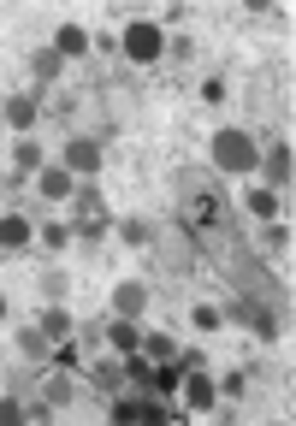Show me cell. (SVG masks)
Wrapping results in <instances>:
<instances>
[{"label":"cell","instance_id":"6da1fadb","mask_svg":"<svg viewBox=\"0 0 296 426\" xmlns=\"http://www.w3.org/2000/svg\"><path fill=\"white\" fill-rule=\"evenodd\" d=\"M220 160H225V166H255L249 137H243V130H225V137H220Z\"/></svg>","mask_w":296,"mask_h":426},{"label":"cell","instance_id":"7a4b0ae2","mask_svg":"<svg viewBox=\"0 0 296 426\" xmlns=\"http://www.w3.org/2000/svg\"><path fill=\"white\" fill-rule=\"evenodd\" d=\"M125 47H130V54H137V59H154V54H160V30L137 24V30H130V36H125Z\"/></svg>","mask_w":296,"mask_h":426},{"label":"cell","instance_id":"3957f363","mask_svg":"<svg viewBox=\"0 0 296 426\" xmlns=\"http://www.w3.org/2000/svg\"><path fill=\"white\" fill-rule=\"evenodd\" d=\"M213 213H220V207H213V195L195 190L190 202H184V225H213Z\"/></svg>","mask_w":296,"mask_h":426},{"label":"cell","instance_id":"277c9868","mask_svg":"<svg viewBox=\"0 0 296 426\" xmlns=\"http://www.w3.org/2000/svg\"><path fill=\"white\" fill-rule=\"evenodd\" d=\"M0 243H24V219H6V225H0Z\"/></svg>","mask_w":296,"mask_h":426}]
</instances>
